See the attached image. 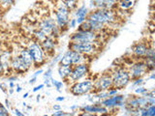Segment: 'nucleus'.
Segmentation results:
<instances>
[{"label":"nucleus","mask_w":155,"mask_h":116,"mask_svg":"<svg viewBox=\"0 0 155 116\" xmlns=\"http://www.w3.org/2000/svg\"><path fill=\"white\" fill-rule=\"evenodd\" d=\"M87 19L100 22L104 25H111L117 21V16L114 9H95L88 13Z\"/></svg>","instance_id":"f257e3e1"},{"label":"nucleus","mask_w":155,"mask_h":116,"mask_svg":"<svg viewBox=\"0 0 155 116\" xmlns=\"http://www.w3.org/2000/svg\"><path fill=\"white\" fill-rule=\"evenodd\" d=\"M54 21L56 23V25L58 26V28L60 30H66L68 28V23H69L70 21V14L71 11L68 9L65 4L63 3L62 0H58V4L57 7L54 10Z\"/></svg>","instance_id":"f03ea898"},{"label":"nucleus","mask_w":155,"mask_h":116,"mask_svg":"<svg viewBox=\"0 0 155 116\" xmlns=\"http://www.w3.org/2000/svg\"><path fill=\"white\" fill-rule=\"evenodd\" d=\"M81 63H88L89 64V55L82 54V53L74 51L72 50H68L60 58L58 62V66L62 65H69V66H75Z\"/></svg>","instance_id":"7ed1b4c3"},{"label":"nucleus","mask_w":155,"mask_h":116,"mask_svg":"<svg viewBox=\"0 0 155 116\" xmlns=\"http://www.w3.org/2000/svg\"><path fill=\"white\" fill-rule=\"evenodd\" d=\"M110 76L113 79V87L117 88L118 90L126 87L131 81L127 68H115L110 72Z\"/></svg>","instance_id":"20e7f679"},{"label":"nucleus","mask_w":155,"mask_h":116,"mask_svg":"<svg viewBox=\"0 0 155 116\" xmlns=\"http://www.w3.org/2000/svg\"><path fill=\"white\" fill-rule=\"evenodd\" d=\"M99 43L100 42H70L68 48L82 53V54L91 56L99 50Z\"/></svg>","instance_id":"39448f33"},{"label":"nucleus","mask_w":155,"mask_h":116,"mask_svg":"<svg viewBox=\"0 0 155 116\" xmlns=\"http://www.w3.org/2000/svg\"><path fill=\"white\" fill-rule=\"evenodd\" d=\"M94 90V81L90 79H86L84 80H79L73 82L70 87V92L72 95L76 97L84 96L91 93Z\"/></svg>","instance_id":"423d86ee"},{"label":"nucleus","mask_w":155,"mask_h":116,"mask_svg":"<svg viewBox=\"0 0 155 116\" xmlns=\"http://www.w3.org/2000/svg\"><path fill=\"white\" fill-rule=\"evenodd\" d=\"M26 47L28 48V50L32 56L33 65L38 67V66H41V65L45 64L46 63V53L43 50L40 43L35 41V40L29 41Z\"/></svg>","instance_id":"0eeeda50"},{"label":"nucleus","mask_w":155,"mask_h":116,"mask_svg":"<svg viewBox=\"0 0 155 116\" xmlns=\"http://www.w3.org/2000/svg\"><path fill=\"white\" fill-rule=\"evenodd\" d=\"M89 70H90V68H89L88 63H81V64H78V65L73 66L71 75L65 81L73 83V82L84 79L88 76Z\"/></svg>","instance_id":"6e6552de"},{"label":"nucleus","mask_w":155,"mask_h":116,"mask_svg":"<svg viewBox=\"0 0 155 116\" xmlns=\"http://www.w3.org/2000/svg\"><path fill=\"white\" fill-rule=\"evenodd\" d=\"M99 33L92 30H78L70 36V42H99Z\"/></svg>","instance_id":"1a4fd4ad"},{"label":"nucleus","mask_w":155,"mask_h":116,"mask_svg":"<svg viewBox=\"0 0 155 116\" xmlns=\"http://www.w3.org/2000/svg\"><path fill=\"white\" fill-rule=\"evenodd\" d=\"M127 70L130 75L131 80L138 79V77H143L147 74L148 75L147 68V65H145V62L143 59L133 63L132 65H130L127 68Z\"/></svg>","instance_id":"9d476101"},{"label":"nucleus","mask_w":155,"mask_h":116,"mask_svg":"<svg viewBox=\"0 0 155 116\" xmlns=\"http://www.w3.org/2000/svg\"><path fill=\"white\" fill-rule=\"evenodd\" d=\"M100 103L108 109L125 108V97L123 95L116 94L114 96H110L108 98L100 101Z\"/></svg>","instance_id":"9b49d317"},{"label":"nucleus","mask_w":155,"mask_h":116,"mask_svg":"<svg viewBox=\"0 0 155 116\" xmlns=\"http://www.w3.org/2000/svg\"><path fill=\"white\" fill-rule=\"evenodd\" d=\"M57 27L56 23L54 21V18L50 16L44 17L38 24V29L40 31H42L45 35L51 36L52 31Z\"/></svg>","instance_id":"f8f14e48"},{"label":"nucleus","mask_w":155,"mask_h":116,"mask_svg":"<svg viewBox=\"0 0 155 116\" xmlns=\"http://www.w3.org/2000/svg\"><path fill=\"white\" fill-rule=\"evenodd\" d=\"M111 87H113V79H111L110 74H104L94 81L93 91H108Z\"/></svg>","instance_id":"ddd939ff"},{"label":"nucleus","mask_w":155,"mask_h":116,"mask_svg":"<svg viewBox=\"0 0 155 116\" xmlns=\"http://www.w3.org/2000/svg\"><path fill=\"white\" fill-rule=\"evenodd\" d=\"M10 69H12L14 72L18 74H25V72L30 69L23 60L18 54L12 55L11 60H10Z\"/></svg>","instance_id":"4468645a"},{"label":"nucleus","mask_w":155,"mask_h":116,"mask_svg":"<svg viewBox=\"0 0 155 116\" xmlns=\"http://www.w3.org/2000/svg\"><path fill=\"white\" fill-rule=\"evenodd\" d=\"M82 112H88L90 114H108L109 109L102 105L100 102H97L94 105H87L79 108Z\"/></svg>","instance_id":"2eb2a0df"},{"label":"nucleus","mask_w":155,"mask_h":116,"mask_svg":"<svg viewBox=\"0 0 155 116\" xmlns=\"http://www.w3.org/2000/svg\"><path fill=\"white\" fill-rule=\"evenodd\" d=\"M57 44V38H54L52 36H47L45 40L40 43V45L46 54H52Z\"/></svg>","instance_id":"dca6fc26"},{"label":"nucleus","mask_w":155,"mask_h":116,"mask_svg":"<svg viewBox=\"0 0 155 116\" xmlns=\"http://www.w3.org/2000/svg\"><path fill=\"white\" fill-rule=\"evenodd\" d=\"M148 44L143 42H138L137 44L132 47V53L135 57L140 58V59H144L145 53H147Z\"/></svg>","instance_id":"f3484780"},{"label":"nucleus","mask_w":155,"mask_h":116,"mask_svg":"<svg viewBox=\"0 0 155 116\" xmlns=\"http://www.w3.org/2000/svg\"><path fill=\"white\" fill-rule=\"evenodd\" d=\"M117 0H90V6L95 9H114Z\"/></svg>","instance_id":"a211bd4d"},{"label":"nucleus","mask_w":155,"mask_h":116,"mask_svg":"<svg viewBox=\"0 0 155 116\" xmlns=\"http://www.w3.org/2000/svg\"><path fill=\"white\" fill-rule=\"evenodd\" d=\"M18 55L23 60V62L25 63V64L29 67L31 68L33 66V59H32V56L30 54V52H29L28 48L27 47H21V50H19Z\"/></svg>","instance_id":"6ab92c4d"},{"label":"nucleus","mask_w":155,"mask_h":116,"mask_svg":"<svg viewBox=\"0 0 155 116\" xmlns=\"http://www.w3.org/2000/svg\"><path fill=\"white\" fill-rule=\"evenodd\" d=\"M89 11L88 8L84 5H82L80 8H78L76 10V21H77V24H81V22H84L85 19L87 18V14H88Z\"/></svg>","instance_id":"aec40b11"},{"label":"nucleus","mask_w":155,"mask_h":116,"mask_svg":"<svg viewBox=\"0 0 155 116\" xmlns=\"http://www.w3.org/2000/svg\"><path fill=\"white\" fill-rule=\"evenodd\" d=\"M137 0H117L116 1V7H118L123 12H128L132 10L136 4Z\"/></svg>","instance_id":"412c9836"},{"label":"nucleus","mask_w":155,"mask_h":116,"mask_svg":"<svg viewBox=\"0 0 155 116\" xmlns=\"http://www.w3.org/2000/svg\"><path fill=\"white\" fill-rule=\"evenodd\" d=\"M73 69V66L69 65H62L58 67V75L63 80H66L69 76L71 75V72Z\"/></svg>","instance_id":"4be33fe9"},{"label":"nucleus","mask_w":155,"mask_h":116,"mask_svg":"<svg viewBox=\"0 0 155 116\" xmlns=\"http://www.w3.org/2000/svg\"><path fill=\"white\" fill-rule=\"evenodd\" d=\"M144 59L155 61V50H154L153 46H148L147 53H145V56H144Z\"/></svg>","instance_id":"5701e85b"},{"label":"nucleus","mask_w":155,"mask_h":116,"mask_svg":"<svg viewBox=\"0 0 155 116\" xmlns=\"http://www.w3.org/2000/svg\"><path fill=\"white\" fill-rule=\"evenodd\" d=\"M16 0H0V9L7 10L11 6H13Z\"/></svg>","instance_id":"b1692460"},{"label":"nucleus","mask_w":155,"mask_h":116,"mask_svg":"<svg viewBox=\"0 0 155 116\" xmlns=\"http://www.w3.org/2000/svg\"><path fill=\"white\" fill-rule=\"evenodd\" d=\"M33 35H34V39H35V41H37L39 43L43 42L47 37V35H45V34H44L42 31L39 30V29H37L36 31L33 32Z\"/></svg>","instance_id":"393cba45"},{"label":"nucleus","mask_w":155,"mask_h":116,"mask_svg":"<svg viewBox=\"0 0 155 116\" xmlns=\"http://www.w3.org/2000/svg\"><path fill=\"white\" fill-rule=\"evenodd\" d=\"M51 85L56 89V91L61 92V89L63 88V86H64V82L58 81V80H56L54 79H52V77H51Z\"/></svg>","instance_id":"a878e982"},{"label":"nucleus","mask_w":155,"mask_h":116,"mask_svg":"<svg viewBox=\"0 0 155 116\" xmlns=\"http://www.w3.org/2000/svg\"><path fill=\"white\" fill-rule=\"evenodd\" d=\"M149 89H147L145 87H143V85H140V86H137L135 89V94L136 95H140V96H145L147 93H148Z\"/></svg>","instance_id":"bb28decb"},{"label":"nucleus","mask_w":155,"mask_h":116,"mask_svg":"<svg viewBox=\"0 0 155 116\" xmlns=\"http://www.w3.org/2000/svg\"><path fill=\"white\" fill-rule=\"evenodd\" d=\"M132 85L134 87H137V86H140V85H143L144 83V79L143 77H138V79H132Z\"/></svg>","instance_id":"cd10ccee"},{"label":"nucleus","mask_w":155,"mask_h":116,"mask_svg":"<svg viewBox=\"0 0 155 116\" xmlns=\"http://www.w3.org/2000/svg\"><path fill=\"white\" fill-rule=\"evenodd\" d=\"M9 109L4 105L0 104V116H9Z\"/></svg>","instance_id":"c85d7f7f"},{"label":"nucleus","mask_w":155,"mask_h":116,"mask_svg":"<svg viewBox=\"0 0 155 116\" xmlns=\"http://www.w3.org/2000/svg\"><path fill=\"white\" fill-rule=\"evenodd\" d=\"M147 116H154L155 115V105H151L147 108Z\"/></svg>","instance_id":"c756f323"},{"label":"nucleus","mask_w":155,"mask_h":116,"mask_svg":"<svg viewBox=\"0 0 155 116\" xmlns=\"http://www.w3.org/2000/svg\"><path fill=\"white\" fill-rule=\"evenodd\" d=\"M118 89L117 88H114V87H111L110 89H109L108 91V95H109V97L110 96H114V95H116V94H118Z\"/></svg>","instance_id":"7c9ffc66"},{"label":"nucleus","mask_w":155,"mask_h":116,"mask_svg":"<svg viewBox=\"0 0 155 116\" xmlns=\"http://www.w3.org/2000/svg\"><path fill=\"white\" fill-rule=\"evenodd\" d=\"M77 21L76 18H72L69 21V23H68V28H75L77 27Z\"/></svg>","instance_id":"2f4dec72"},{"label":"nucleus","mask_w":155,"mask_h":116,"mask_svg":"<svg viewBox=\"0 0 155 116\" xmlns=\"http://www.w3.org/2000/svg\"><path fill=\"white\" fill-rule=\"evenodd\" d=\"M51 72H52L51 68H48V69L45 72V74H44V79H51Z\"/></svg>","instance_id":"473e14b6"},{"label":"nucleus","mask_w":155,"mask_h":116,"mask_svg":"<svg viewBox=\"0 0 155 116\" xmlns=\"http://www.w3.org/2000/svg\"><path fill=\"white\" fill-rule=\"evenodd\" d=\"M53 116H67V113L64 112V111H62L61 109L59 110H55L54 112L52 113Z\"/></svg>","instance_id":"72a5a7b5"},{"label":"nucleus","mask_w":155,"mask_h":116,"mask_svg":"<svg viewBox=\"0 0 155 116\" xmlns=\"http://www.w3.org/2000/svg\"><path fill=\"white\" fill-rule=\"evenodd\" d=\"M0 89H1L4 93H7V92H8V90H7L8 89V85L5 84L4 82H3V83H0Z\"/></svg>","instance_id":"f704fd0d"},{"label":"nucleus","mask_w":155,"mask_h":116,"mask_svg":"<svg viewBox=\"0 0 155 116\" xmlns=\"http://www.w3.org/2000/svg\"><path fill=\"white\" fill-rule=\"evenodd\" d=\"M44 84L47 85V87H48V88H51V87L52 86V85H51V79H45V81H44Z\"/></svg>","instance_id":"c9c22d12"},{"label":"nucleus","mask_w":155,"mask_h":116,"mask_svg":"<svg viewBox=\"0 0 155 116\" xmlns=\"http://www.w3.org/2000/svg\"><path fill=\"white\" fill-rule=\"evenodd\" d=\"M44 86H45V84H39L38 86L34 87V88H33V92H37V91H39V90L43 89V88H44Z\"/></svg>","instance_id":"e433bc0d"},{"label":"nucleus","mask_w":155,"mask_h":116,"mask_svg":"<svg viewBox=\"0 0 155 116\" xmlns=\"http://www.w3.org/2000/svg\"><path fill=\"white\" fill-rule=\"evenodd\" d=\"M37 81V76H32L30 79H29V81H28V83L29 84H31V85H33L35 82Z\"/></svg>","instance_id":"4c0bfd02"},{"label":"nucleus","mask_w":155,"mask_h":116,"mask_svg":"<svg viewBox=\"0 0 155 116\" xmlns=\"http://www.w3.org/2000/svg\"><path fill=\"white\" fill-rule=\"evenodd\" d=\"M61 56H62V54H58L57 56H55V57H54V59L52 60V63H53V64H55V63H58V62H59Z\"/></svg>","instance_id":"58836bf2"},{"label":"nucleus","mask_w":155,"mask_h":116,"mask_svg":"<svg viewBox=\"0 0 155 116\" xmlns=\"http://www.w3.org/2000/svg\"><path fill=\"white\" fill-rule=\"evenodd\" d=\"M14 112H15V114L16 115H18V116H23L24 115V113H22V112H21L18 108H15V110H14Z\"/></svg>","instance_id":"ea45409f"},{"label":"nucleus","mask_w":155,"mask_h":116,"mask_svg":"<svg viewBox=\"0 0 155 116\" xmlns=\"http://www.w3.org/2000/svg\"><path fill=\"white\" fill-rule=\"evenodd\" d=\"M44 72V71H43L42 69H39L38 71H36L35 72H34V75H33L32 76H38L39 75H41V74H42V72Z\"/></svg>","instance_id":"a19ab883"},{"label":"nucleus","mask_w":155,"mask_h":116,"mask_svg":"<svg viewBox=\"0 0 155 116\" xmlns=\"http://www.w3.org/2000/svg\"><path fill=\"white\" fill-rule=\"evenodd\" d=\"M5 106H6L8 109H10V108H11V104H10V101L8 99L5 100Z\"/></svg>","instance_id":"79ce46f5"},{"label":"nucleus","mask_w":155,"mask_h":116,"mask_svg":"<svg viewBox=\"0 0 155 116\" xmlns=\"http://www.w3.org/2000/svg\"><path fill=\"white\" fill-rule=\"evenodd\" d=\"M52 108H53V110H59V109H61V106L59 105H52Z\"/></svg>","instance_id":"37998d69"},{"label":"nucleus","mask_w":155,"mask_h":116,"mask_svg":"<svg viewBox=\"0 0 155 116\" xmlns=\"http://www.w3.org/2000/svg\"><path fill=\"white\" fill-rule=\"evenodd\" d=\"M147 79H155V74L153 72H150V76L147 77Z\"/></svg>","instance_id":"c03bdc74"},{"label":"nucleus","mask_w":155,"mask_h":116,"mask_svg":"<svg viewBox=\"0 0 155 116\" xmlns=\"http://www.w3.org/2000/svg\"><path fill=\"white\" fill-rule=\"evenodd\" d=\"M17 79H18V77H17L16 76L8 77V80H9V81H14V80H17Z\"/></svg>","instance_id":"a18cd8bd"},{"label":"nucleus","mask_w":155,"mask_h":116,"mask_svg":"<svg viewBox=\"0 0 155 116\" xmlns=\"http://www.w3.org/2000/svg\"><path fill=\"white\" fill-rule=\"evenodd\" d=\"M64 100H65L64 97H57V98L55 99V101H56V102H63Z\"/></svg>","instance_id":"49530a36"},{"label":"nucleus","mask_w":155,"mask_h":116,"mask_svg":"<svg viewBox=\"0 0 155 116\" xmlns=\"http://www.w3.org/2000/svg\"><path fill=\"white\" fill-rule=\"evenodd\" d=\"M21 90H22L21 87L19 86L18 84H17V89H16V92H17V93H19V92H21Z\"/></svg>","instance_id":"de8ad7c7"},{"label":"nucleus","mask_w":155,"mask_h":116,"mask_svg":"<svg viewBox=\"0 0 155 116\" xmlns=\"http://www.w3.org/2000/svg\"><path fill=\"white\" fill-rule=\"evenodd\" d=\"M79 108H80V106L76 105H72L71 108H70V109H72V110H76V109H79Z\"/></svg>","instance_id":"09e8293b"},{"label":"nucleus","mask_w":155,"mask_h":116,"mask_svg":"<svg viewBox=\"0 0 155 116\" xmlns=\"http://www.w3.org/2000/svg\"><path fill=\"white\" fill-rule=\"evenodd\" d=\"M9 87H10V88H14V87H15V83H14V81H10V83H9Z\"/></svg>","instance_id":"8fccbe9b"},{"label":"nucleus","mask_w":155,"mask_h":116,"mask_svg":"<svg viewBox=\"0 0 155 116\" xmlns=\"http://www.w3.org/2000/svg\"><path fill=\"white\" fill-rule=\"evenodd\" d=\"M28 95H29L28 92H26V93H24V94H23V99H26L27 97H28Z\"/></svg>","instance_id":"3c124183"},{"label":"nucleus","mask_w":155,"mask_h":116,"mask_svg":"<svg viewBox=\"0 0 155 116\" xmlns=\"http://www.w3.org/2000/svg\"><path fill=\"white\" fill-rule=\"evenodd\" d=\"M36 97H37V99H36V100H37V102L39 103V102H40V99H41V96H40V95H37Z\"/></svg>","instance_id":"603ef678"},{"label":"nucleus","mask_w":155,"mask_h":116,"mask_svg":"<svg viewBox=\"0 0 155 116\" xmlns=\"http://www.w3.org/2000/svg\"><path fill=\"white\" fill-rule=\"evenodd\" d=\"M14 93V89L13 88H10L9 89V94H13Z\"/></svg>","instance_id":"864d4df0"},{"label":"nucleus","mask_w":155,"mask_h":116,"mask_svg":"<svg viewBox=\"0 0 155 116\" xmlns=\"http://www.w3.org/2000/svg\"><path fill=\"white\" fill-rule=\"evenodd\" d=\"M27 106V109H32V106H30V105H26Z\"/></svg>","instance_id":"5fc2aeb1"},{"label":"nucleus","mask_w":155,"mask_h":116,"mask_svg":"<svg viewBox=\"0 0 155 116\" xmlns=\"http://www.w3.org/2000/svg\"><path fill=\"white\" fill-rule=\"evenodd\" d=\"M22 105H23V106H26V105H27V104H26V103H23V104H22Z\"/></svg>","instance_id":"6e6d98bb"},{"label":"nucleus","mask_w":155,"mask_h":116,"mask_svg":"<svg viewBox=\"0 0 155 116\" xmlns=\"http://www.w3.org/2000/svg\"><path fill=\"white\" fill-rule=\"evenodd\" d=\"M0 54H1V50H0Z\"/></svg>","instance_id":"4d7b16f0"}]
</instances>
